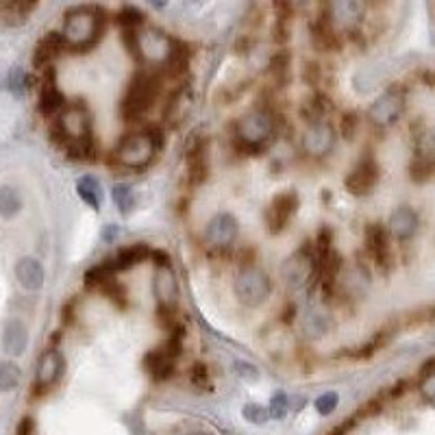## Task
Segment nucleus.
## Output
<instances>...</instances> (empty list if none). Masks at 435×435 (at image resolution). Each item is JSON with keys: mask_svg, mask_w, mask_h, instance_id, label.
<instances>
[{"mask_svg": "<svg viewBox=\"0 0 435 435\" xmlns=\"http://www.w3.org/2000/svg\"><path fill=\"white\" fill-rule=\"evenodd\" d=\"M105 22H107L105 11L98 7L83 5L67 9L63 16V31H61L65 48L74 52H85L94 48L103 37Z\"/></svg>", "mask_w": 435, "mask_h": 435, "instance_id": "obj_1", "label": "nucleus"}, {"mask_svg": "<svg viewBox=\"0 0 435 435\" xmlns=\"http://www.w3.org/2000/svg\"><path fill=\"white\" fill-rule=\"evenodd\" d=\"M125 44L135 59L151 67H166L174 52V42L159 29L125 31Z\"/></svg>", "mask_w": 435, "mask_h": 435, "instance_id": "obj_2", "label": "nucleus"}, {"mask_svg": "<svg viewBox=\"0 0 435 435\" xmlns=\"http://www.w3.org/2000/svg\"><path fill=\"white\" fill-rule=\"evenodd\" d=\"M275 116L268 109H253L235 125V146L242 153H262L275 135Z\"/></svg>", "mask_w": 435, "mask_h": 435, "instance_id": "obj_3", "label": "nucleus"}, {"mask_svg": "<svg viewBox=\"0 0 435 435\" xmlns=\"http://www.w3.org/2000/svg\"><path fill=\"white\" fill-rule=\"evenodd\" d=\"M161 92V78L153 72H138L127 87L125 98H122L120 114L127 122H138L148 114Z\"/></svg>", "mask_w": 435, "mask_h": 435, "instance_id": "obj_4", "label": "nucleus"}, {"mask_svg": "<svg viewBox=\"0 0 435 435\" xmlns=\"http://www.w3.org/2000/svg\"><path fill=\"white\" fill-rule=\"evenodd\" d=\"M159 144H161V135L155 133L153 129L135 131L120 140L114 157L120 166L131 168V170H142L153 161Z\"/></svg>", "mask_w": 435, "mask_h": 435, "instance_id": "obj_5", "label": "nucleus"}, {"mask_svg": "<svg viewBox=\"0 0 435 435\" xmlns=\"http://www.w3.org/2000/svg\"><path fill=\"white\" fill-rule=\"evenodd\" d=\"M50 138L54 144L61 146L63 151L74 142L92 138V118H89L87 107L83 103L65 105L61 116L54 120V125L50 127Z\"/></svg>", "mask_w": 435, "mask_h": 435, "instance_id": "obj_6", "label": "nucleus"}, {"mask_svg": "<svg viewBox=\"0 0 435 435\" xmlns=\"http://www.w3.org/2000/svg\"><path fill=\"white\" fill-rule=\"evenodd\" d=\"M235 296L246 307H262L272 294V281L262 268L246 266L240 268L233 283Z\"/></svg>", "mask_w": 435, "mask_h": 435, "instance_id": "obj_7", "label": "nucleus"}, {"mask_svg": "<svg viewBox=\"0 0 435 435\" xmlns=\"http://www.w3.org/2000/svg\"><path fill=\"white\" fill-rule=\"evenodd\" d=\"M283 277L288 281L290 288H305L311 279L318 277L316 253L311 246H307V242L301 246V251H296L290 259L285 262Z\"/></svg>", "mask_w": 435, "mask_h": 435, "instance_id": "obj_8", "label": "nucleus"}, {"mask_svg": "<svg viewBox=\"0 0 435 435\" xmlns=\"http://www.w3.org/2000/svg\"><path fill=\"white\" fill-rule=\"evenodd\" d=\"M298 209V194L292 192V189H285V192L277 194L272 198V202L266 209V226L268 233L279 235L285 231V226L290 224V220L294 218Z\"/></svg>", "mask_w": 435, "mask_h": 435, "instance_id": "obj_9", "label": "nucleus"}, {"mask_svg": "<svg viewBox=\"0 0 435 435\" xmlns=\"http://www.w3.org/2000/svg\"><path fill=\"white\" fill-rule=\"evenodd\" d=\"M333 146H335V129L331 122L324 118L318 122H311L303 135V151L309 157L322 159L333 151Z\"/></svg>", "mask_w": 435, "mask_h": 435, "instance_id": "obj_10", "label": "nucleus"}, {"mask_svg": "<svg viewBox=\"0 0 435 435\" xmlns=\"http://www.w3.org/2000/svg\"><path fill=\"white\" fill-rule=\"evenodd\" d=\"M63 365H65V359L57 348H48L42 352V357L37 361V379H35V388H33V399L44 396V394L57 383L63 374Z\"/></svg>", "mask_w": 435, "mask_h": 435, "instance_id": "obj_11", "label": "nucleus"}, {"mask_svg": "<svg viewBox=\"0 0 435 435\" xmlns=\"http://www.w3.org/2000/svg\"><path fill=\"white\" fill-rule=\"evenodd\" d=\"M379 176H381V168L374 157H363L355 168H352L346 176V189L352 196H368L372 189L379 183Z\"/></svg>", "mask_w": 435, "mask_h": 435, "instance_id": "obj_12", "label": "nucleus"}, {"mask_svg": "<svg viewBox=\"0 0 435 435\" xmlns=\"http://www.w3.org/2000/svg\"><path fill=\"white\" fill-rule=\"evenodd\" d=\"M365 251L372 257L379 270L388 272L394 264L392 244H390V231L383 224H368L365 226Z\"/></svg>", "mask_w": 435, "mask_h": 435, "instance_id": "obj_13", "label": "nucleus"}, {"mask_svg": "<svg viewBox=\"0 0 435 435\" xmlns=\"http://www.w3.org/2000/svg\"><path fill=\"white\" fill-rule=\"evenodd\" d=\"M403 109H405V94H403V89L390 87L383 96L372 103L370 120L379 127H390L403 116Z\"/></svg>", "mask_w": 435, "mask_h": 435, "instance_id": "obj_14", "label": "nucleus"}, {"mask_svg": "<svg viewBox=\"0 0 435 435\" xmlns=\"http://www.w3.org/2000/svg\"><path fill=\"white\" fill-rule=\"evenodd\" d=\"M240 224L231 213H218L211 218V222L207 224L205 231V242L215 251L231 248L237 240Z\"/></svg>", "mask_w": 435, "mask_h": 435, "instance_id": "obj_15", "label": "nucleus"}, {"mask_svg": "<svg viewBox=\"0 0 435 435\" xmlns=\"http://www.w3.org/2000/svg\"><path fill=\"white\" fill-rule=\"evenodd\" d=\"M185 163H187L189 185L196 187L207 181V176H209V142H207V138H198L189 144Z\"/></svg>", "mask_w": 435, "mask_h": 435, "instance_id": "obj_16", "label": "nucleus"}, {"mask_svg": "<svg viewBox=\"0 0 435 435\" xmlns=\"http://www.w3.org/2000/svg\"><path fill=\"white\" fill-rule=\"evenodd\" d=\"M435 170V131L420 135L416 142V157L410 166L414 181H427Z\"/></svg>", "mask_w": 435, "mask_h": 435, "instance_id": "obj_17", "label": "nucleus"}, {"mask_svg": "<svg viewBox=\"0 0 435 435\" xmlns=\"http://www.w3.org/2000/svg\"><path fill=\"white\" fill-rule=\"evenodd\" d=\"M324 11L326 20L331 22L335 31H352L361 22L363 16V5L361 3H350V0H342V3H329L320 7Z\"/></svg>", "mask_w": 435, "mask_h": 435, "instance_id": "obj_18", "label": "nucleus"}, {"mask_svg": "<svg viewBox=\"0 0 435 435\" xmlns=\"http://www.w3.org/2000/svg\"><path fill=\"white\" fill-rule=\"evenodd\" d=\"M63 109H65V96L57 87L54 70L52 67H46L42 92H39V114H42L44 118H54V116H61Z\"/></svg>", "mask_w": 435, "mask_h": 435, "instance_id": "obj_19", "label": "nucleus"}, {"mask_svg": "<svg viewBox=\"0 0 435 435\" xmlns=\"http://www.w3.org/2000/svg\"><path fill=\"white\" fill-rule=\"evenodd\" d=\"M142 365H144L146 374L151 376L155 383H163V381H168L174 374L176 359H172L168 352L163 350V346H159L151 352H146Z\"/></svg>", "mask_w": 435, "mask_h": 435, "instance_id": "obj_20", "label": "nucleus"}, {"mask_svg": "<svg viewBox=\"0 0 435 435\" xmlns=\"http://www.w3.org/2000/svg\"><path fill=\"white\" fill-rule=\"evenodd\" d=\"M153 292L157 296V307H170L176 309V296H179V283H176V277L172 268H163L155 272V281H153Z\"/></svg>", "mask_w": 435, "mask_h": 435, "instance_id": "obj_21", "label": "nucleus"}, {"mask_svg": "<svg viewBox=\"0 0 435 435\" xmlns=\"http://www.w3.org/2000/svg\"><path fill=\"white\" fill-rule=\"evenodd\" d=\"M63 50H65V42L61 33L50 31L37 42L35 54H33V65L39 67V70H46V67H50L52 59H57Z\"/></svg>", "mask_w": 435, "mask_h": 435, "instance_id": "obj_22", "label": "nucleus"}, {"mask_svg": "<svg viewBox=\"0 0 435 435\" xmlns=\"http://www.w3.org/2000/svg\"><path fill=\"white\" fill-rule=\"evenodd\" d=\"M342 255L337 251H331L329 255L324 257V262L318 266V279L322 285V294L326 298H331L335 288H337V281H339V272H342Z\"/></svg>", "mask_w": 435, "mask_h": 435, "instance_id": "obj_23", "label": "nucleus"}, {"mask_svg": "<svg viewBox=\"0 0 435 435\" xmlns=\"http://www.w3.org/2000/svg\"><path fill=\"white\" fill-rule=\"evenodd\" d=\"M151 246L144 242H138V244H131V246H125L120 248L118 255L114 257V259H109V264H112L114 272H122V270H129V268H135L144 264L146 259H151Z\"/></svg>", "mask_w": 435, "mask_h": 435, "instance_id": "obj_24", "label": "nucleus"}, {"mask_svg": "<svg viewBox=\"0 0 435 435\" xmlns=\"http://www.w3.org/2000/svg\"><path fill=\"white\" fill-rule=\"evenodd\" d=\"M16 277L24 290L35 292L44 285V268L33 257H24L16 266Z\"/></svg>", "mask_w": 435, "mask_h": 435, "instance_id": "obj_25", "label": "nucleus"}, {"mask_svg": "<svg viewBox=\"0 0 435 435\" xmlns=\"http://www.w3.org/2000/svg\"><path fill=\"white\" fill-rule=\"evenodd\" d=\"M322 11V9H320ZM311 39H314V46L318 50H337L339 46H342V42H339V35L337 31L331 26V22L326 20L324 11L318 16V20L314 22V29H311Z\"/></svg>", "mask_w": 435, "mask_h": 435, "instance_id": "obj_26", "label": "nucleus"}, {"mask_svg": "<svg viewBox=\"0 0 435 435\" xmlns=\"http://www.w3.org/2000/svg\"><path fill=\"white\" fill-rule=\"evenodd\" d=\"M418 229V213L412 207H401L390 218V233L396 240H410Z\"/></svg>", "mask_w": 435, "mask_h": 435, "instance_id": "obj_27", "label": "nucleus"}, {"mask_svg": "<svg viewBox=\"0 0 435 435\" xmlns=\"http://www.w3.org/2000/svg\"><path fill=\"white\" fill-rule=\"evenodd\" d=\"M26 344H29V331H26L24 322L20 320H9L3 333V348L9 352V355L18 357L26 350Z\"/></svg>", "mask_w": 435, "mask_h": 435, "instance_id": "obj_28", "label": "nucleus"}, {"mask_svg": "<svg viewBox=\"0 0 435 435\" xmlns=\"http://www.w3.org/2000/svg\"><path fill=\"white\" fill-rule=\"evenodd\" d=\"M275 9H277V20H275V26H272V39H275L277 44H288L292 37L294 9L288 3H277Z\"/></svg>", "mask_w": 435, "mask_h": 435, "instance_id": "obj_29", "label": "nucleus"}, {"mask_svg": "<svg viewBox=\"0 0 435 435\" xmlns=\"http://www.w3.org/2000/svg\"><path fill=\"white\" fill-rule=\"evenodd\" d=\"M270 76L272 81L283 87V85H288V81L292 78V54L288 50H279L275 52L270 57Z\"/></svg>", "mask_w": 435, "mask_h": 435, "instance_id": "obj_30", "label": "nucleus"}, {"mask_svg": "<svg viewBox=\"0 0 435 435\" xmlns=\"http://www.w3.org/2000/svg\"><path fill=\"white\" fill-rule=\"evenodd\" d=\"M35 3H0V20L9 26H20L35 11Z\"/></svg>", "mask_w": 435, "mask_h": 435, "instance_id": "obj_31", "label": "nucleus"}, {"mask_svg": "<svg viewBox=\"0 0 435 435\" xmlns=\"http://www.w3.org/2000/svg\"><path fill=\"white\" fill-rule=\"evenodd\" d=\"M114 279H116V272H114L112 264L105 262V264H100V266L89 268V270L85 272L83 283H85V288H87V290H103L105 285H107L109 281H114Z\"/></svg>", "mask_w": 435, "mask_h": 435, "instance_id": "obj_32", "label": "nucleus"}, {"mask_svg": "<svg viewBox=\"0 0 435 435\" xmlns=\"http://www.w3.org/2000/svg\"><path fill=\"white\" fill-rule=\"evenodd\" d=\"M65 153L70 159L74 161H85V163H94L98 159V146L96 142H94V135L92 138H85V140H81V142H74L65 148Z\"/></svg>", "mask_w": 435, "mask_h": 435, "instance_id": "obj_33", "label": "nucleus"}, {"mask_svg": "<svg viewBox=\"0 0 435 435\" xmlns=\"http://www.w3.org/2000/svg\"><path fill=\"white\" fill-rule=\"evenodd\" d=\"M76 192H78L81 200H85L89 207L100 209V185H98L96 179H92V176H83V179L76 183Z\"/></svg>", "mask_w": 435, "mask_h": 435, "instance_id": "obj_34", "label": "nucleus"}, {"mask_svg": "<svg viewBox=\"0 0 435 435\" xmlns=\"http://www.w3.org/2000/svg\"><path fill=\"white\" fill-rule=\"evenodd\" d=\"M116 22L122 26L125 31H138V26H142L146 22V13L138 7H122L118 11V16H116Z\"/></svg>", "mask_w": 435, "mask_h": 435, "instance_id": "obj_35", "label": "nucleus"}, {"mask_svg": "<svg viewBox=\"0 0 435 435\" xmlns=\"http://www.w3.org/2000/svg\"><path fill=\"white\" fill-rule=\"evenodd\" d=\"M22 207V200L18 196V192L13 187L5 185L0 187V215L3 218H13Z\"/></svg>", "mask_w": 435, "mask_h": 435, "instance_id": "obj_36", "label": "nucleus"}, {"mask_svg": "<svg viewBox=\"0 0 435 435\" xmlns=\"http://www.w3.org/2000/svg\"><path fill=\"white\" fill-rule=\"evenodd\" d=\"M20 379H22V372L16 363L11 361L0 363V392L16 390L20 385Z\"/></svg>", "mask_w": 435, "mask_h": 435, "instance_id": "obj_37", "label": "nucleus"}, {"mask_svg": "<svg viewBox=\"0 0 435 435\" xmlns=\"http://www.w3.org/2000/svg\"><path fill=\"white\" fill-rule=\"evenodd\" d=\"M112 196H114V202L118 205L120 213L122 215H129L133 205H135V198H133V189L125 183H120L112 189Z\"/></svg>", "mask_w": 435, "mask_h": 435, "instance_id": "obj_38", "label": "nucleus"}, {"mask_svg": "<svg viewBox=\"0 0 435 435\" xmlns=\"http://www.w3.org/2000/svg\"><path fill=\"white\" fill-rule=\"evenodd\" d=\"M109 301H112L116 307H120V309H127V305H129V296H127V290H125V285L122 283H118L116 279L114 281H109L105 288L100 290Z\"/></svg>", "mask_w": 435, "mask_h": 435, "instance_id": "obj_39", "label": "nucleus"}, {"mask_svg": "<svg viewBox=\"0 0 435 435\" xmlns=\"http://www.w3.org/2000/svg\"><path fill=\"white\" fill-rule=\"evenodd\" d=\"M189 381H192V385L198 390H211V374L209 368L205 363L196 361L192 365V370H189Z\"/></svg>", "mask_w": 435, "mask_h": 435, "instance_id": "obj_40", "label": "nucleus"}, {"mask_svg": "<svg viewBox=\"0 0 435 435\" xmlns=\"http://www.w3.org/2000/svg\"><path fill=\"white\" fill-rule=\"evenodd\" d=\"M357 129H359V116L355 112H346L342 114V125H339V131H342V138L346 142H352L357 135Z\"/></svg>", "mask_w": 435, "mask_h": 435, "instance_id": "obj_41", "label": "nucleus"}, {"mask_svg": "<svg viewBox=\"0 0 435 435\" xmlns=\"http://www.w3.org/2000/svg\"><path fill=\"white\" fill-rule=\"evenodd\" d=\"M288 412H290V401H288V396H285L283 392L275 394V396H272V401H270V416L281 420V418H285V414H288Z\"/></svg>", "mask_w": 435, "mask_h": 435, "instance_id": "obj_42", "label": "nucleus"}, {"mask_svg": "<svg viewBox=\"0 0 435 435\" xmlns=\"http://www.w3.org/2000/svg\"><path fill=\"white\" fill-rule=\"evenodd\" d=\"M244 418H246L248 423H253V425H264L268 420V412L264 410L262 405L251 403V405L244 407Z\"/></svg>", "mask_w": 435, "mask_h": 435, "instance_id": "obj_43", "label": "nucleus"}, {"mask_svg": "<svg viewBox=\"0 0 435 435\" xmlns=\"http://www.w3.org/2000/svg\"><path fill=\"white\" fill-rule=\"evenodd\" d=\"M335 407H337V394L335 392H326V394H322V396H318V401H316V410H318L320 416H329Z\"/></svg>", "mask_w": 435, "mask_h": 435, "instance_id": "obj_44", "label": "nucleus"}, {"mask_svg": "<svg viewBox=\"0 0 435 435\" xmlns=\"http://www.w3.org/2000/svg\"><path fill=\"white\" fill-rule=\"evenodd\" d=\"M76 309H78V298L76 296H72L70 301L63 303V307H61V324L65 326V329L74 324V320H76Z\"/></svg>", "mask_w": 435, "mask_h": 435, "instance_id": "obj_45", "label": "nucleus"}, {"mask_svg": "<svg viewBox=\"0 0 435 435\" xmlns=\"http://www.w3.org/2000/svg\"><path fill=\"white\" fill-rule=\"evenodd\" d=\"M420 392H423L425 399L435 401V372L420 376Z\"/></svg>", "mask_w": 435, "mask_h": 435, "instance_id": "obj_46", "label": "nucleus"}, {"mask_svg": "<svg viewBox=\"0 0 435 435\" xmlns=\"http://www.w3.org/2000/svg\"><path fill=\"white\" fill-rule=\"evenodd\" d=\"M303 76H305V81L309 85H318V81H320V76H322V72H320V65L318 63H305V72H303Z\"/></svg>", "mask_w": 435, "mask_h": 435, "instance_id": "obj_47", "label": "nucleus"}, {"mask_svg": "<svg viewBox=\"0 0 435 435\" xmlns=\"http://www.w3.org/2000/svg\"><path fill=\"white\" fill-rule=\"evenodd\" d=\"M359 420H363V418L359 416V412H357V414H352L348 420H344L342 425H337V427H335L329 435H348V431H350L352 427H355V425L359 423Z\"/></svg>", "mask_w": 435, "mask_h": 435, "instance_id": "obj_48", "label": "nucleus"}, {"mask_svg": "<svg viewBox=\"0 0 435 435\" xmlns=\"http://www.w3.org/2000/svg\"><path fill=\"white\" fill-rule=\"evenodd\" d=\"M151 259H153V264L157 266V270L172 268V264H170V255H168L166 251H153V253H151Z\"/></svg>", "mask_w": 435, "mask_h": 435, "instance_id": "obj_49", "label": "nucleus"}, {"mask_svg": "<svg viewBox=\"0 0 435 435\" xmlns=\"http://www.w3.org/2000/svg\"><path fill=\"white\" fill-rule=\"evenodd\" d=\"M33 431H35V420L31 416H24L18 423L16 435H33Z\"/></svg>", "mask_w": 435, "mask_h": 435, "instance_id": "obj_50", "label": "nucleus"}, {"mask_svg": "<svg viewBox=\"0 0 435 435\" xmlns=\"http://www.w3.org/2000/svg\"><path fill=\"white\" fill-rule=\"evenodd\" d=\"M420 78H423V83H427L429 87L435 89V70H425L423 74H420Z\"/></svg>", "mask_w": 435, "mask_h": 435, "instance_id": "obj_51", "label": "nucleus"}, {"mask_svg": "<svg viewBox=\"0 0 435 435\" xmlns=\"http://www.w3.org/2000/svg\"><path fill=\"white\" fill-rule=\"evenodd\" d=\"M189 435H211V433H205V431H194V433H189Z\"/></svg>", "mask_w": 435, "mask_h": 435, "instance_id": "obj_52", "label": "nucleus"}]
</instances>
